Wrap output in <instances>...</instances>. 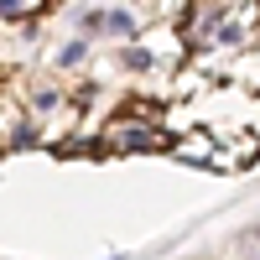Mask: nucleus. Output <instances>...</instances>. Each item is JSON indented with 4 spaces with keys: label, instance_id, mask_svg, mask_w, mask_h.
Wrapping results in <instances>:
<instances>
[{
    "label": "nucleus",
    "instance_id": "nucleus-1",
    "mask_svg": "<svg viewBox=\"0 0 260 260\" xmlns=\"http://www.w3.org/2000/svg\"><path fill=\"white\" fill-rule=\"evenodd\" d=\"M136 26H141V21L130 16V11H89V16L78 21V31L89 37V42L94 37H120L125 42V37H136Z\"/></svg>",
    "mask_w": 260,
    "mask_h": 260
},
{
    "label": "nucleus",
    "instance_id": "nucleus-2",
    "mask_svg": "<svg viewBox=\"0 0 260 260\" xmlns=\"http://www.w3.org/2000/svg\"><path fill=\"white\" fill-rule=\"evenodd\" d=\"M104 141H110L115 151H167V141L156 136V130H151V125H136V120H115Z\"/></svg>",
    "mask_w": 260,
    "mask_h": 260
},
{
    "label": "nucleus",
    "instance_id": "nucleus-3",
    "mask_svg": "<svg viewBox=\"0 0 260 260\" xmlns=\"http://www.w3.org/2000/svg\"><path fill=\"white\" fill-rule=\"evenodd\" d=\"M83 52H89V37H78V42H68V47L57 52V68H78V62H83Z\"/></svg>",
    "mask_w": 260,
    "mask_h": 260
},
{
    "label": "nucleus",
    "instance_id": "nucleus-4",
    "mask_svg": "<svg viewBox=\"0 0 260 260\" xmlns=\"http://www.w3.org/2000/svg\"><path fill=\"white\" fill-rule=\"evenodd\" d=\"M120 62H125V68H130V73H146V68H151V62H156V57H151L146 47H125V52H120Z\"/></svg>",
    "mask_w": 260,
    "mask_h": 260
},
{
    "label": "nucleus",
    "instance_id": "nucleus-5",
    "mask_svg": "<svg viewBox=\"0 0 260 260\" xmlns=\"http://www.w3.org/2000/svg\"><path fill=\"white\" fill-rule=\"evenodd\" d=\"M240 255H245V260H260V224L240 234Z\"/></svg>",
    "mask_w": 260,
    "mask_h": 260
},
{
    "label": "nucleus",
    "instance_id": "nucleus-6",
    "mask_svg": "<svg viewBox=\"0 0 260 260\" xmlns=\"http://www.w3.org/2000/svg\"><path fill=\"white\" fill-rule=\"evenodd\" d=\"M26 11V0H0V16H21Z\"/></svg>",
    "mask_w": 260,
    "mask_h": 260
}]
</instances>
